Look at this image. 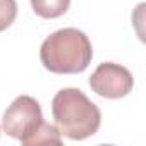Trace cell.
Returning a JSON list of instances; mask_svg holds the SVG:
<instances>
[{
    "mask_svg": "<svg viewBox=\"0 0 146 146\" xmlns=\"http://www.w3.org/2000/svg\"><path fill=\"white\" fill-rule=\"evenodd\" d=\"M52 115L60 134L72 141L96 134L102 124L100 108L78 88H64L53 96Z\"/></svg>",
    "mask_w": 146,
    "mask_h": 146,
    "instance_id": "7a4b0ae2",
    "label": "cell"
},
{
    "mask_svg": "<svg viewBox=\"0 0 146 146\" xmlns=\"http://www.w3.org/2000/svg\"><path fill=\"white\" fill-rule=\"evenodd\" d=\"M90 86L98 96L117 100L127 96L132 91L134 78L129 72V69H125L124 65L113 62H103L91 74Z\"/></svg>",
    "mask_w": 146,
    "mask_h": 146,
    "instance_id": "277c9868",
    "label": "cell"
},
{
    "mask_svg": "<svg viewBox=\"0 0 146 146\" xmlns=\"http://www.w3.org/2000/svg\"><path fill=\"white\" fill-rule=\"evenodd\" d=\"M17 17L16 0H0V31L7 29Z\"/></svg>",
    "mask_w": 146,
    "mask_h": 146,
    "instance_id": "8992f818",
    "label": "cell"
},
{
    "mask_svg": "<svg viewBox=\"0 0 146 146\" xmlns=\"http://www.w3.org/2000/svg\"><path fill=\"white\" fill-rule=\"evenodd\" d=\"M2 129L24 146L62 144V134L57 125L45 122L40 103L29 96H17L2 117Z\"/></svg>",
    "mask_w": 146,
    "mask_h": 146,
    "instance_id": "3957f363",
    "label": "cell"
},
{
    "mask_svg": "<svg viewBox=\"0 0 146 146\" xmlns=\"http://www.w3.org/2000/svg\"><path fill=\"white\" fill-rule=\"evenodd\" d=\"M70 0H31V7L36 16L43 19H55L69 11Z\"/></svg>",
    "mask_w": 146,
    "mask_h": 146,
    "instance_id": "5b68a950",
    "label": "cell"
},
{
    "mask_svg": "<svg viewBox=\"0 0 146 146\" xmlns=\"http://www.w3.org/2000/svg\"><path fill=\"white\" fill-rule=\"evenodd\" d=\"M93 58L90 38L78 28H64L52 33L40 48L43 67L55 74H79Z\"/></svg>",
    "mask_w": 146,
    "mask_h": 146,
    "instance_id": "6da1fadb",
    "label": "cell"
}]
</instances>
